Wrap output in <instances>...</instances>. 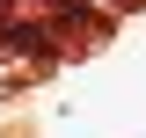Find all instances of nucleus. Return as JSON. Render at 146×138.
Wrapping results in <instances>:
<instances>
[{"label": "nucleus", "instance_id": "f257e3e1", "mask_svg": "<svg viewBox=\"0 0 146 138\" xmlns=\"http://www.w3.org/2000/svg\"><path fill=\"white\" fill-rule=\"evenodd\" d=\"M73 7H88L95 22H110V15H131V7H139V0H73Z\"/></svg>", "mask_w": 146, "mask_h": 138}]
</instances>
